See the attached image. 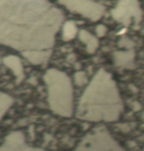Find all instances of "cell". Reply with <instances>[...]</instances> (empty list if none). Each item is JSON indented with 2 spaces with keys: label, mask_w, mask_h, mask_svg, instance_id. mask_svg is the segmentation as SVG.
Wrapping results in <instances>:
<instances>
[{
  "label": "cell",
  "mask_w": 144,
  "mask_h": 151,
  "mask_svg": "<svg viewBox=\"0 0 144 151\" xmlns=\"http://www.w3.org/2000/svg\"><path fill=\"white\" fill-rule=\"evenodd\" d=\"M124 103L116 82L109 73L100 69L79 100L76 116L93 122H114L123 112Z\"/></svg>",
  "instance_id": "cell-1"
},
{
  "label": "cell",
  "mask_w": 144,
  "mask_h": 151,
  "mask_svg": "<svg viewBox=\"0 0 144 151\" xmlns=\"http://www.w3.org/2000/svg\"><path fill=\"white\" fill-rule=\"evenodd\" d=\"M49 107L54 114L71 117L73 110V91L71 79L65 73L49 69L44 76Z\"/></svg>",
  "instance_id": "cell-2"
},
{
  "label": "cell",
  "mask_w": 144,
  "mask_h": 151,
  "mask_svg": "<svg viewBox=\"0 0 144 151\" xmlns=\"http://www.w3.org/2000/svg\"><path fill=\"white\" fill-rule=\"evenodd\" d=\"M75 151H125L104 126L95 127L82 138Z\"/></svg>",
  "instance_id": "cell-3"
},
{
  "label": "cell",
  "mask_w": 144,
  "mask_h": 151,
  "mask_svg": "<svg viewBox=\"0 0 144 151\" xmlns=\"http://www.w3.org/2000/svg\"><path fill=\"white\" fill-rule=\"evenodd\" d=\"M0 151H45L42 149L29 145L26 141L24 134L17 131L10 133L5 138Z\"/></svg>",
  "instance_id": "cell-4"
},
{
  "label": "cell",
  "mask_w": 144,
  "mask_h": 151,
  "mask_svg": "<svg viewBox=\"0 0 144 151\" xmlns=\"http://www.w3.org/2000/svg\"><path fill=\"white\" fill-rule=\"evenodd\" d=\"M4 63L5 65L13 71L17 78V82L22 81L24 78V75H23L22 64L19 58L15 56H9L4 59Z\"/></svg>",
  "instance_id": "cell-5"
},
{
  "label": "cell",
  "mask_w": 144,
  "mask_h": 151,
  "mask_svg": "<svg viewBox=\"0 0 144 151\" xmlns=\"http://www.w3.org/2000/svg\"><path fill=\"white\" fill-rule=\"evenodd\" d=\"M14 98L7 93L0 92V122L5 114L13 105Z\"/></svg>",
  "instance_id": "cell-6"
},
{
  "label": "cell",
  "mask_w": 144,
  "mask_h": 151,
  "mask_svg": "<svg viewBox=\"0 0 144 151\" xmlns=\"http://www.w3.org/2000/svg\"><path fill=\"white\" fill-rule=\"evenodd\" d=\"M80 38L83 42H84L87 45L88 52L89 53H93L97 49L98 45V40L94 37L92 36L90 33L82 30L80 33Z\"/></svg>",
  "instance_id": "cell-7"
},
{
  "label": "cell",
  "mask_w": 144,
  "mask_h": 151,
  "mask_svg": "<svg viewBox=\"0 0 144 151\" xmlns=\"http://www.w3.org/2000/svg\"><path fill=\"white\" fill-rule=\"evenodd\" d=\"M75 81L77 85L78 86L84 85V84L87 81V78H86L85 73L84 72H78L76 73Z\"/></svg>",
  "instance_id": "cell-8"
}]
</instances>
